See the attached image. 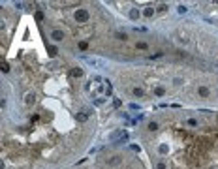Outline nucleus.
Returning <instances> with one entry per match:
<instances>
[{
	"label": "nucleus",
	"mask_w": 218,
	"mask_h": 169,
	"mask_svg": "<svg viewBox=\"0 0 218 169\" xmlns=\"http://www.w3.org/2000/svg\"><path fill=\"white\" fill-rule=\"evenodd\" d=\"M130 17H132V19H137V17H139V11H137V10H130Z\"/></svg>",
	"instance_id": "5"
},
{
	"label": "nucleus",
	"mask_w": 218,
	"mask_h": 169,
	"mask_svg": "<svg viewBox=\"0 0 218 169\" xmlns=\"http://www.w3.org/2000/svg\"><path fill=\"white\" fill-rule=\"evenodd\" d=\"M143 15H145V17H152V15H154V8H145Z\"/></svg>",
	"instance_id": "2"
},
{
	"label": "nucleus",
	"mask_w": 218,
	"mask_h": 169,
	"mask_svg": "<svg viewBox=\"0 0 218 169\" xmlns=\"http://www.w3.org/2000/svg\"><path fill=\"white\" fill-rule=\"evenodd\" d=\"M72 75H73V77H81V75H83V71H81V70H77V68H75V70L72 71Z\"/></svg>",
	"instance_id": "7"
},
{
	"label": "nucleus",
	"mask_w": 218,
	"mask_h": 169,
	"mask_svg": "<svg viewBox=\"0 0 218 169\" xmlns=\"http://www.w3.org/2000/svg\"><path fill=\"white\" fill-rule=\"evenodd\" d=\"M154 94H156V96H164V94H165V90L158 87V88H154Z\"/></svg>",
	"instance_id": "4"
},
{
	"label": "nucleus",
	"mask_w": 218,
	"mask_h": 169,
	"mask_svg": "<svg viewBox=\"0 0 218 169\" xmlns=\"http://www.w3.org/2000/svg\"><path fill=\"white\" fill-rule=\"evenodd\" d=\"M179 13H186V8L184 6H179Z\"/></svg>",
	"instance_id": "11"
},
{
	"label": "nucleus",
	"mask_w": 218,
	"mask_h": 169,
	"mask_svg": "<svg viewBox=\"0 0 218 169\" xmlns=\"http://www.w3.org/2000/svg\"><path fill=\"white\" fill-rule=\"evenodd\" d=\"M188 126H197V122H196L194 118H190V120H188Z\"/></svg>",
	"instance_id": "9"
},
{
	"label": "nucleus",
	"mask_w": 218,
	"mask_h": 169,
	"mask_svg": "<svg viewBox=\"0 0 218 169\" xmlns=\"http://www.w3.org/2000/svg\"><path fill=\"white\" fill-rule=\"evenodd\" d=\"M165 10H167V4H160V6H158V13H164Z\"/></svg>",
	"instance_id": "6"
},
{
	"label": "nucleus",
	"mask_w": 218,
	"mask_h": 169,
	"mask_svg": "<svg viewBox=\"0 0 218 169\" xmlns=\"http://www.w3.org/2000/svg\"><path fill=\"white\" fill-rule=\"evenodd\" d=\"M149 130H150V132L158 130V122H150V124H149Z\"/></svg>",
	"instance_id": "8"
},
{
	"label": "nucleus",
	"mask_w": 218,
	"mask_h": 169,
	"mask_svg": "<svg viewBox=\"0 0 218 169\" xmlns=\"http://www.w3.org/2000/svg\"><path fill=\"white\" fill-rule=\"evenodd\" d=\"M158 169H165V163H162V162H160V163H158Z\"/></svg>",
	"instance_id": "12"
},
{
	"label": "nucleus",
	"mask_w": 218,
	"mask_h": 169,
	"mask_svg": "<svg viewBox=\"0 0 218 169\" xmlns=\"http://www.w3.org/2000/svg\"><path fill=\"white\" fill-rule=\"evenodd\" d=\"M51 38H53L55 42H62V39H64V32L55 28V30H51Z\"/></svg>",
	"instance_id": "1"
},
{
	"label": "nucleus",
	"mask_w": 218,
	"mask_h": 169,
	"mask_svg": "<svg viewBox=\"0 0 218 169\" xmlns=\"http://www.w3.org/2000/svg\"><path fill=\"white\" fill-rule=\"evenodd\" d=\"M132 94L136 96V98H143V96H145V94H143V90H141V88H134V90H132Z\"/></svg>",
	"instance_id": "3"
},
{
	"label": "nucleus",
	"mask_w": 218,
	"mask_h": 169,
	"mask_svg": "<svg viewBox=\"0 0 218 169\" xmlns=\"http://www.w3.org/2000/svg\"><path fill=\"white\" fill-rule=\"evenodd\" d=\"M8 70H10V66H8L6 62H2V71H8Z\"/></svg>",
	"instance_id": "10"
}]
</instances>
